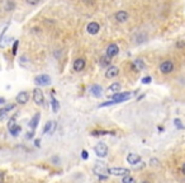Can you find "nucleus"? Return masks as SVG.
<instances>
[{
  "label": "nucleus",
  "instance_id": "30",
  "mask_svg": "<svg viewBox=\"0 0 185 183\" xmlns=\"http://www.w3.org/2000/svg\"><path fill=\"white\" fill-rule=\"evenodd\" d=\"M176 47L177 48H184L185 47V41H177L176 42Z\"/></svg>",
  "mask_w": 185,
  "mask_h": 183
},
{
  "label": "nucleus",
  "instance_id": "18",
  "mask_svg": "<svg viewBox=\"0 0 185 183\" xmlns=\"http://www.w3.org/2000/svg\"><path fill=\"white\" fill-rule=\"evenodd\" d=\"M121 88H122V85L119 84V83H113L112 85H109L108 87V93H118V92L121 90Z\"/></svg>",
  "mask_w": 185,
  "mask_h": 183
},
{
  "label": "nucleus",
  "instance_id": "22",
  "mask_svg": "<svg viewBox=\"0 0 185 183\" xmlns=\"http://www.w3.org/2000/svg\"><path fill=\"white\" fill-rule=\"evenodd\" d=\"M9 131H10V133H11L13 136H17L18 133H19V132L22 131V127H20L19 125H15L14 127H11V129H10Z\"/></svg>",
  "mask_w": 185,
  "mask_h": 183
},
{
  "label": "nucleus",
  "instance_id": "11",
  "mask_svg": "<svg viewBox=\"0 0 185 183\" xmlns=\"http://www.w3.org/2000/svg\"><path fill=\"white\" fill-rule=\"evenodd\" d=\"M28 99H29V95H28L27 92H20V93L15 97L17 103H18V104H22V106L26 104V103L28 102Z\"/></svg>",
  "mask_w": 185,
  "mask_h": 183
},
{
  "label": "nucleus",
  "instance_id": "35",
  "mask_svg": "<svg viewBox=\"0 0 185 183\" xmlns=\"http://www.w3.org/2000/svg\"><path fill=\"white\" fill-rule=\"evenodd\" d=\"M33 136H34V132H33V130L30 131V132H28V133H27V139H30V137H33Z\"/></svg>",
  "mask_w": 185,
  "mask_h": 183
},
{
  "label": "nucleus",
  "instance_id": "13",
  "mask_svg": "<svg viewBox=\"0 0 185 183\" xmlns=\"http://www.w3.org/2000/svg\"><path fill=\"white\" fill-rule=\"evenodd\" d=\"M128 13L126 10H118L115 13V21H118L119 23H123V22H127L128 21Z\"/></svg>",
  "mask_w": 185,
  "mask_h": 183
},
{
  "label": "nucleus",
  "instance_id": "33",
  "mask_svg": "<svg viewBox=\"0 0 185 183\" xmlns=\"http://www.w3.org/2000/svg\"><path fill=\"white\" fill-rule=\"evenodd\" d=\"M14 104H8L7 107H4V109H5V111H7V112H9V111H11V109H14Z\"/></svg>",
  "mask_w": 185,
  "mask_h": 183
},
{
  "label": "nucleus",
  "instance_id": "38",
  "mask_svg": "<svg viewBox=\"0 0 185 183\" xmlns=\"http://www.w3.org/2000/svg\"><path fill=\"white\" fill-rule=\"evenodd\" d=\"M39 143H41V141H39V139H37V140H36V141H34L36 146H39Z\"/></svg>",
  "mask_w": 185,
  "mask_h": 183
},
{
  "label": "nucleus",
  "instance_id": "36",
  "mask_svg": "<svg viewBox=\"0 0 185 183\" xmlns=\"http://www.w3.org/2000/svg\"><path fill=\"white\" fill-rule=\"evenodd\" d=\"M83 2H84L85 4H89V5H90V4L94 3V0H83Z\"/></svg>",
  "mask_w": 185,
  "mask_h": 183
},
{
  "label": "nucleus",
  "instance_id": "41",
  "mask_svg": "<svg viewBox=\"0 0 185 183\" xmlns=\"http://www.w3.org/2000/svg\"><path fill=\"white\" fill-rule=\"evenodd\" d=\"M142 183H150V182H147V181H145V182H142Z\"/></svg>",
  "mask_w": 185,
  "mask_h": 183
},
{
  "label": "nucleus",
  "instance_id": "20",
  "mask_svg": "<svg viewBox=\"0 0 185 183\" xmlns=\"http://www.w3.org/2000/svg\"><path fill=\"white\" fill-rule=\"evenodd\" d=\"M100 65L103 66V68H105V66H110V57L109 56H103L100 59Z\"/></svg>",
  "mask_w": 185,
  "mask_h": 183
},
{
  "label": "nucleus",
  "instance_id": "8",
  "mask_svg": "<svg viewBox=\"0 0 185 183\" xmlns=\"http://www.w3.org/2000/svg\"><path fill=\"white\" fill-rule=\"evenodd\" d=\"M85 64H86V61L84 60V59H76L75 61H74V64H72V69L75 70V71H77V72H80V71H83L84 70V68H85Z\"/></svg>",
  "mask_w": 185,
  "mask_h": 183
},
{
  "label": "nucleus",
  "instance_id": "14",
  "mask_svg": "<svg viewBox=\"0 0 185 183\" xmlns=\"http://www.w3.org/2000/svg\"><path fill=\"white\" fill-rule=\"evenodd\" d=\"M56 122L55 121H48L46 126H45V129H43V132L45 133H53L55 130H56Z\"/></svg>",
  "mask_w": 185,
  "mask_h": 183
},
{
  "label": "nucleus",
  "instance_id": "5",
  "mask_svg": "<svg viewBox=\"0 0 185 183\" xmlns=\"http://www.w3.org/2000/svg\"><path fill=\"white\" fill-rule=\"evenodd\" d=\"M95 152L98 156L100 158H105L108 154V146L104 144V143H98L95 146Z\"/></svg>",
  "mask_w": 185,
  "mask_h": 183
},
{
  "label": "nucleus",
  "instance_id": "6",
  "mask_svg": "<svg viewBox=\"0 0 185 183\" xmlns=\"http://www.w3.org/2000/svg\"><path fill=\"white\" fill-rule=\"evenodd\" d=\"M118 53H119V47H118V45H117V43H110V45H108V47H107V56H109L110 59H112V57L117 56Z\"/></svg>",
  "mask_w": 185,
  "mask_h": 183
},
{
  "label": "nucleus",
  "instance_id": "23",
  "mask_svg": "<svg viewBox=\"0 0 185 183\" xmlns=\"http://www.w3.org/2000/svg\"><path fill=\"white\" fill-rule=\"evenodd\" d=\"M123 183H136V181H134L133 177H131L129 174H127V175L123 177Z\"/></svg>",
  "mask_w": 185,
  "mask_h": 183
},
{
  "label": "nucleus",
  "instance_id": "37",
  "mask_svg": "<svg viewBox=\"0 0 185 183\" xmlns=\"http://www.w3.org/2000/svg\"><path fill=\"white\" fill-rule=\"evenodd\" d=\"M3 181H4V173L0 172V183H3Z\"/></svg>",
  "mask_w": 185,
  "mask_h": 183
},
{
  "label": "nucleus",
  "instance_id": "15",
  "mask_svg": "<svg viewBox=\"0 0 185 183\" xmlns=\"http://www.w3.org/2000/svg\"><path fill=\"white\" fill-rule=\"evenodd\" d=\"M127 162L129 164H132V165H136V164H138L141 162V156L138 154H134V152H132V154H129L127 156Z\"/></svg>",
  "mask_w": 185,
  "mask_h": 183
},
{
  "label": "nucleus",
  "instance_id": "3",
  "mask_svg": "<svg viewBox=\"0 0 185 183\" xmlns=\"http://www.w3.org/2000/svg\"><path fill=\"white\" fill-rule=\"evenodd\" d=\"M33 101L37 106H42L45 103V95H43V92L39 88L33 89Z\"/></svg>",
  "mask_w": 185,
  "mask_h": 183
},
{
  "label": "nucleus",
  "instance_id": "9",
  "mask_svg": "<svg viewBox=\"0 0 185 183\" xmlns=\"http://www.w3.org/2000/svg\"><path fill=\"white\" fill-rule=\"evenodd\" d=\"M86 30H88L89 34H96L100 30V26L96 22H90L88 26H86Z\"/></svg>",
  "mask_w": 185,
  "mask_h": 183
},
{
  "label": "nucleus",
  "instance_id": "29",
  "mask_svg": "<svg viewBox=\"0 0 185 183\" xmlns=\"http://www.w3.org/2000/svg\"><path fill=\"white\" fill-rule=\"evenodd\" d=\"M151 80H152L151 76H145V78H142V83H143V84H150Z\"/></svg>",
  "mask_w": 185,
  "mask_h": 183
},
{
  "label": "nucleus",
  "instance_id": "2",
  "mask_svg": "<svg viewBox=\"0 0 185 183\" xmlns=\"http://www.w3.org/2000/svg\"><path fill=\"white\" fill-rule=\"evenodd\" d=\"M131 97H132L131 93H127V92L126 93H122V92H118V93H114L112 95V101H114V103L117 104V103H122V102L128 101Z\"/></svg>",
  "mask_w": 185,
  "mask_h": 183
},
{
  "label": "nucleus",
  "instance_id": "28",
  "mask_svg": "<svg viewBox=\"0 0 185 183\" xmlns=\"http://www.w3.org/2000/svg\"><path fill=\"white\" fill-rule=\"evenodd\" d=\"M174 124H175V126L177 127V129H184V126H183V124H181V121L179 120V118H176V120L174 121Z\"/></svg>",
  "mask_w": 185,
  "mask_h": 183
},
{
  "label": "nucleus",
  "instance_id": "40",
  "mask_svg": "<svg viewBox=\"0 0 185 183\" xmlns=\"http://www.w3.org/2000/svg\"><path fill=\"white\" fill-rule=\"evenodd\" d=\"M183 173H184V174H185V163H184V164H183Z\"/></svg>",
  "mask_w": 185,
  "mask_h": 183
},
{
  "label": "nucleus",
  "instance_id": "7",
  "mask_svg": "<svg viewBox=\"0 0 185 183\" xmlns=\"http://www.w3.org/2000/svg\"><path fill=\"white\" fill-rule=\"evenodd\" d=\"M108 173L114 174V175L124 177V175L129 174V169H127V168H110V169H108Z\"/></svg>",
  "mask_w": 185,
  "mask_h": 183
},
{
  "label": "nucleus",
  "instance_id": "10",
  "mask_svg": "<svg viewBox=\"0 0 185 183\" xmlns=\"http://www.w3.org/2000/svg\"><path fill=\"white\" fill-rule=\"evenodd\" d=\"M118 74H119V69L117 68V66L110 65L109 68L107 69V71H105V78H108V79H113V78H115Z\"/></svg>",
  "mask_w": 185,
  "mask_h": 183
},
{
  "label": "nucleus",
  "instance_id": "27",
  "mask_svg": "<svg viewBox=\"0 0 185 183\" xmlns=\"http://www.w3.org/2000/svg\"><path fill=\"white\" fill-rule=\"evenodd\" d=\"M17 124H15V117H13V118H10L9 120V124H8V129L10 130L11 129V127H14Z\"/></svg>",
  "mask_w": 185,
  "mask_h": 183
},
{
  "label": "nucleus",
  "instance_id": "32",
  "mask_svg": "<svg viewBox=\"0 0 185 183\" xmlns=\"http://www.w3.org/2000/svg\"><path fill=\"white\" fill-rule=\"evenodd\" d=\"M39 2H41V0H27V3L30 4V5H37Z\"/></svg>",
  "mask_w": 185,
  "mask_h": 183
},
{
  "label": "nucleus",
  "instance_id": "21",
  "mask_svg": "<svg viewBox=\"0 0 185 183\" xmlns=\"http://www.w3.org/2000/svg\"><path fill=\"white\" fill-rule=\"evenodd\" d=\"M94 172L96 173V174H102V173H107L108 172V169L105 168V167H103V165H95V168H94Z\"/></svg>",
  "mask_w": 185,
  "mask_h": 183
},
{
  "label": "nucleus",
  "instance_id": "24",
  "mask_svg": "<svg viewBox=\"0 0 185 183\" xmlns=\"http://www.w3.org/2000/svg\"><path fill=\"white\" fill-rule=\"evenodd\" d=\"M107 133H113V132H109V131H92L91 135L92 136H102V135H107Z\"/></svg>",
  "mask_w": 185,
  "mask_h": 183
},
{
  "label": "nucleus",
  "instance_id": "34",
  "mask_svg": "<svg viewBox=\"0 0 185 183\" xmlns=\"http://www.w3.org/2000/svg\"><path fill=\"white\" fill-rule=\"evenodd\" d=\"M5 113H7V111H5L4 108H0V118H3L5 116Z\"/></svg>",
  "mask_w": 185,
  "mask_h": 183
},
{
  "label": "nucleus",
  "instance_id": "39",
  "mask_svg": "<svg viewBox=\"0 0 185 183\" xmlns=\"http://www.w3.org/2000/svg\"><path fill=\"white\" fill-rule=\"evenodd\" d=\"M4 102H5V99H4V98H0V104H3Z\"/></svg>",
  "mask_w": 185,
  "mask_h": 183
},
{
  "label": "nucleus",
  "instance_id": "12",
  "mask_svg": "<svg viewBox=\"0 0 185 183\" xmlns=\"http://www.w3.org/2000/svg\"><path fill=\"white\" fill-rule=\"evenodd\" d=\"M90 93L92 97H95V98H99V97L103 95V88L100 87V85L98 84H94L92 87L90 88Z\"/></svg>",
  "mask_w": 185,
  "mask_h": 183
},
{
  "label": "nucleus",
  "instance_id": "26",
  "mask_svg": "<svg viewBox=\"0 0 185 183\" xmlns=\"http://www.w3.org/2000/svg\"><path fill=\"white\" fill-rule=\"evenodd\" d=\"M14 7H15V4L11 2V0H9V2L7 3V8H5V9H7V10H11V9H14Z\"/></svg>",
  "mask_w": 185,
  "mask_h": 183
},
{
  "label": "nucleus",
  "instance_id": "31",
  "mask_svg": "<svg viewBox=\"0 0 185 183\" xmlns=\"http://www.w3.org/2000/svg\"><path fill=\"white\" fill-rule=\"evenodd\" d=\"M81 158H83L84 160L88 159V158H89V155H88V151H86V150H83V151H81Z\"/></svg>",
  "mask_w": 185,
  "mask_h": 183
},
{
  "label": "nucleus",
  "instance_id": "16",
  "mask_svg": "<svg viewBox=\"0 0 185 183\" xmlns=\"http://www.w3.org/2000/svg\"><path fill=\"white\" fill-rule=\"evenodd\" d=\"M132 66L134 68V70H137V71H140V70H142V69H145V61L142 60V59H137V60H134L133 61V64H132Z\"/></svg>",
  "mask_w": 185,
  "mask_h": 183
},
{
  "label": "nucleus",
  "instance_id": "17",
  "mask_svg": "<svg viewBox=\"0 0 185 183\" xmlns=\"http://www.w3.org/2000/svg\"><path fill=\"white\" fill-rule=\"evenodd\" d=\"M39 118H41V114L39 113H36L33 117H32V120H30V122H29V127L32 130H34L37 126H38V122H39Z\"/></svg>",
  "mask_w": 185,
  "mask_h": 183
},
{
  "label": "nucleus",
  "instance_id": "4",
  "mask_svg": "<svg viewBox=\"0 0 185 183\" xmlns=\"http://www.w3.org/2000/svg\"><path fill=\"white\" fill-rule=\"evenodd\" d=\"M172 70H174V63L170 60H166L160 65V71H161L162 74H170Z\"/></svg>",
  "mask_w": 185,
  "mask_h": 183
},
{
  "label": "nucleus",
  "instance_id": "25",
  "mask_svg": "<svg viewBox=\"0 0 185 183\" xmlns=\"http://www.w3.org/2000/svg\"><path fill=\"white\" fill-rule=\"evenodd\" d=\"M18 46H19V41L15 40L14 43H13V55H17V51H18Z\"/></svg>",
  "mask_w": 185,
  "mask_h": 183
},
{
  "label": "nucleus",
  "instance_id": "1",
  "mask_svg": "<svg viewBox=\"0 0 185 183\" xmlns=\"http://www.w3.org/2000/svg\"><path fill=\"white\" fill-rule=\"evenodd\" d=\"M34 84L37 87H47L51 84V78L47 74H41L34 78Z\"/></svg>",
  "mask_w": 185,
  "mask_h": 183
},
{
  "label": "nucleus",
  "instance_id": "19",
  "mask_svg": "<svg viewBox=\"0 0 185 183\" xmlns=\"http://www.w3.org/2000/svg\"><path fill=\"white\" fill-rule=\"evenodd\" d=\"M51 106H52V111H53L55 113H57V112H58V109H60V104H58L57 99L55 98L53 95L51 97Z\"/></svg>",
  "mask_w": 185,
  "mask_h": 183
}]
</instances>
